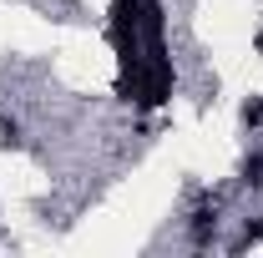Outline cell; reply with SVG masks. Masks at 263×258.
<instances>
[{
  "label": "cell",
  "mask_w": 263,
  "mask_h": 258,
  "mask_svg": "<svg viewBox=\"0 0 263 258\" xmlns=\"http://www.w3.org/2000/svg\"><path fill=\"white\" fill-rule=\"evenodd\" d=\"M243 122H248V127H263V97L243 101Z\"/></svg>",
  "instance_id": "cell-5"
},
{
  "label": "cell",
  "mask_w": 263,
  "mask_h": 258,
  "mask_svg": "<svg viewBox=\"0 0 263 258\" xmlns=\"http://www.w3.org/2000/svg\"><path fill=\"white\" fill-rule=\"evenodd\" d=\"M213 238H218V193H202L193 202V213H187V243L213 248Z\"/></svg>",
  "instance_id": "cell-1"
},
{
  "label": "cell",
  "mask_w": 263,
  "mask_h": 258,
  "mask_svg": "<svg viewBox=\"0 0 263 258\" xmlns=\"http://www.w3.org/2000/svg\"><path fill=\"white\" fill-rule=\"evenodd\" d=\"M253 46H258V51H263V35H258V41H253Z\"/></svg>",
  "instance_id": "cell-6"
},
{
  "label": "cell",
  "mask_w": 263,
  "mask_h": 258,
  "mask_svg": "<svg viewBox=\"0 0 263 258\" xmlns=\"http://www.w3.org/2000/svg\"><path fill=\"white\" fill-rule=\"evenodd\" d=\"M238 182H243V188H263V152H248V157H243Z\"/></svg>",
  "instance_id": "cell-2"
},
{
  "label": "cell",
  "mask_w": 263,
  "mask_h": 258,
  "mask_svg": "<svg viewBox=\"0 0 263 258\" xmlns=\"http://www.w3.org/2000/svg\"><path fill=\"white\" fill-rule=\"evenodd\" d=\"M0 147H21V122L15 117H0Z\"/></svg>",
  "instance_id": "cell-4"
},
{
  "label": "cell",
  "mask_w": 263,
  "mask_h": 258,
  "mask_svg": "<svg viewBox=\"0 0 263 258\" xmlns=\"http://www.w3.org/2000/svg\"><path fill=\"white\" fill-rule=\"evenodd\" d=\"M263 243V218H248V228H243V238L233 243V253H243V248H258Z\"/></svg>",
  "instance_id": "cell-3"
}]
</instances>
